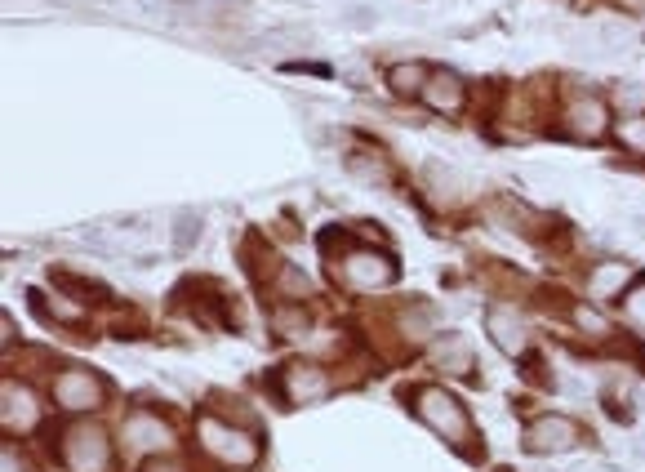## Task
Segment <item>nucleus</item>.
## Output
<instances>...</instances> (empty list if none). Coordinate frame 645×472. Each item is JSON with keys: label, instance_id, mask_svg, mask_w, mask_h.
Segmentation results:
<instances>
[{"label": "nucleus", "instance_id": "nucleus-6", "mask_svg": "<svg viewBox=\"0 0 645 472\" xmlns=\"http://www.w3.org/2000/svg\"><path fill=\"white\" fill-rule=\"evenodd\" d=\"M574 446H579V428L565 415H543L525 428V450H534V455H565Z\"/></svg>", "mask_w": 645, "mask_h": 472}, {"label": "nucleus", "instance_id": "nucleus-21", "mask_svg": "<svg viewBox=\"0 0 645 472\" xmlns=\"http://www.w3.org/2000/svg\"><path fill=\"white\" fill-rule=\"evenodd\" d=\"M58 285H63L67 294H76V299H107V285H98V281H72L63 268H58Z\"/></svg>", "mask_w": 645, "mask_h": 472}, {"label": "nucleus", "instance_id": "nucleus-29", "mask_svg": "<svg viewBox=\"0 0 645 472\" xmlns=\"http://www.w3.org/2000/svg\"><path fill=\"white\" fill-rule=\"evenodd\" d=\"M574 321H579L583 330H592V334H605L610 326H605V317H597V312H588V308H574Z\"/></svg>", "mask_w": 645, "mask_h": 472}, {"label": "nucleus", "instance_id": "nucleus-5", "mask_svg": "<svg viewBox=\"0 0 645 472\" xmlns=\"http://www.w3.org/2000/svg\"><path fill=\"white\" fill-rule=\"evenodd\" d=\"M54 401L72 415H89V410L103 406V383H98L89 370H63L54 379Z\"/></svg>", "mask_w": 645, "mask_h": 472}, {"label": "nucleus", "instance_id": "nucleus-11", "mask_svg": "<svg viewBox=\"0 0 645 472\" xmlns=\"http://www.w3.org/2000/svg\"><path fill=\"white\" fill-rule=\"evenodd\" d=\"M463 94H468V85H463V76L450 72V67H436L428 76V85H423V98H428V107H436V112H459Z\"/></svg>", "mask_w": 645, "mask_h": 472}, {"label": "nucleus", "instance_id": "nucleus-33", "mask_svg": "<svg viewBox=\"0 0 645 472\" xmlns=\"http://www.w3.org/2000/svg\"><path fill=\"white\" fill-rule=\"evenodd\" d=\"M637 459H645V437L637 441Z\"/></svg>", "mask_w": 645, "mask_h": 472}, {"label": "nucleus", "instance_id": "nucleus-16", "mask_svg": "<svg viewBox=\"0 0 645 472\" xmlns=\"http://www.w3.org/2000/svg\"><path fill=\"white\" fill-rule=\"evenodd\" d=\"M201 241V210H178L174 214V250H192Z\"/></svg>", "mask_w": 645, "mask_h": 472}, {"label": "nucleus", "instance_id": "nucleus-3", "mask_svg": "<svg viewBox=\"0 0 645 472\" xmlns=\"http://www.w3.org/2000/svg\"><path fill=\"white\" fill-rule=\"evenodd\" d=\"M272 388L281 392V401H290V406H312V401H321L325 392H330V375H325L316 361H290L285 370L272 375Z\"/></svg>", "mask_w": 645, "mask_h": 472}, {"label": "nucleus", "instance_id": "nucleus-22", "mask_svg": "<svg viewBox=\"0 0 645 472\" xmlns=\"http://www.w3.org/2000/svg\"><path fill=\"white\" fill-rule=\"evenodd\" d=\"M347 174H352V179H361V183H374V188L387 183V174L379 170V161H370V156H352V161H347Z\"/></svg>", "mask_w": 645, "mask_h": 472}, {"label": "nucleus", "instance_id": "nucleus-31", "mask_svg": "<svg viewBox=\"0 0 645 472\" xmlns=\"http://www.w3.org/2000/svg\"><path fill=\"white\" fill-rule=\"evenodd\" d=\"M143 472H183V468H178V464H165V459H156V464H147Z\"/></svg>", "mask_w": 645, "mask_h": 472}, {"label": "nucleus", "instance_id": "nucleus-17", "mask_svg": "<svg viewBox=\"0 0 645 472\" xmlns=\"http://www.w3.org/2000/svg\"><path fill=\"white\" fill-rule=\"evenodd\" d=\"M428 76H432V72H423L419 63H401V67H392V90H396V94H423Z\"/></svg>", "mask_w": 645, "mask_h": 472}, {"label": "nucleus", "instance_id": "nucleus-4", "mask_svg": "<svg viewBox=\"0 0 645 472\" xmlns=\"http://www.w3.org/2000/svg\"><path fill=\"white\" fill-rule=\"evenodd\" d=\"M63 464L72 472H107V437L94 424H76L63 437Z\"/></svg>", "mask_w": 645, "mask_h": 472}, {"label": "nucleus", "instance_id": "nucleus-1", "mask_svg": "<svg viewBox=\"0 0 645 472\" xmlns=\"http://www.w3.org/2000/svg\"><path fill=\"white\" fill-rule=\"evenodd\" d=\"M414 415L428 424L436 437H445L450 446H468L472 441V419L463 410V401L445 388H419L414 392Z\"/></svg>", "mask_w": 645, "mask_h": 472}, {"label": "nucleus", "instance_id": "nucleus-23", "mask_svg": "<svg viewBox=\"0 0 645 472\" xmlns=\"http://www.w3.org/2000/svg\"><path fill=\"white\" fill-rule=\"evenodd\" d=\"M312 290L316 285H312V277H307L303 268H281V294H290V299L299 294L303 299V294H312Z\"/></svg>", "mask_w": 645, "mask_h": 472}, {"label": "nucleus", "instance_id": "nucleus-2", "mask_svg": "<svg viewBox=\"0 0 645 472\" xmlns=\"http://www.w3.org/2000/svg\"><path fill=\"white\" fill-rule=\"evenodd\" d=\"M196 432H201V446L227 468H250L258 459V441L250 437V432L223 424V419H214V415H205L201 424H196Z\"/></svg>", "mask_w": 645, "mask_h": 472}, {"label": "nucleus", "instance_id": "nucleus-32", "mask_svg": "<svg viewBox=\"0 0 645 472\" xmlns=\"http://www.w3.org/2000/svg\"><path fill=\"white\" fill-rule=\"evenodd\" d=\"M49 5H58V9H72V5H81V0H49Z\"/></svg>", "mask_w": 645, "mask_h": 472}, {"label": "nucleus", "instance_id": "nucleus-15", "mask_svg": "<svg viewBox=\"0 0 645 472\" xmlns=\"http://www.w3.org/2000/svg\"><path fill=\"white\" fill-rule=\"evenodd\" d=\"M258 45L267 49H294V45H312V32L307 27H267V32H258Z\"/></svg>", "mask_w": 645, "mask_h": 472}, {"label": "nucleus", "instance_id": "nucleus-18", "mask_svg": "<svg viewBox=\"0 0 645 472\" xmlns=\"http://www.w3.org/2000/svg\"><path fill=\"white\" fill-rule=\"evenodd\" d=\"M423 179H428V188L436 196H454V192H459V174H454L445 161H428V165H423Z\"/></svg>", "mask_w": 645, "mask_h": 472}, {"label": "nucleus", "instance_id": "nucleus-19", "mask_svg": "<svg viewBox=\"0 0 645 472\" xmlns=\"http://www.w3.org/2000/svg\"><path fill=\"white\" fill-rule=\"evenodd\" d=\"M272 330L281 334V339L307 334V312H303V308H276V312H272Z\"/></svg>", "mask_w": 645, "mask_h": 472}, {"label": "nucleus", "instance_id": "nucleus-7", "mask_svg": "<svg viewBox=\"0 0 645 472\" xmlns=\"http://www.w3.org/2000/svg\"><path fill=\"white\" fill-rule=\"evenodd\" d=\"M339 277L352 285V290H379V285H387L396 277V263L387 259V254H347V259L339 263Z\"/></svg>", "mask_w": 645, "mask_h": 472}, {"label": "nucleus", "instance_id": "nucleus-24", "mask_svg": "<svg viewBox=\"0 0 645 472\" xmlns=\"http://www.w3.org/2000/svg\"><path fill=\"white\" fill-rule=\"evenodd\" d=\"M494 223H512V228H525V223H530V210H525L521 201H512V196H508V201H503L499 210H494Z\"/></svg>", "mask_w": 645, "mask_h": 472}, {"label": "nucleus", "instance_id": "nucleus-30", "mask_svg": "<svg viewBox=\"0 0 645 472\" xmlns=\"http://www.w3.org/2000/svg\"><path fill=\"white\" fill-rule=\"evenodd\" d=\"M619 103H623V107H641V103H645V85H623V90H619Z\"/></svg>", "mask_w": 645, "mask_h": 472}, {"label": "nucleus", "instance_id": "nucleus-28", "mask_svg": "<svg viewBox=\"0 0 645 472\" xmlns=\"http://www.w3.org/2000/svg\"><path fill=\"white\" fill-rule=\"evenodd\" d=\"M623 308H628V317L637 321V326L645 330V285H637V290L628 294V303H623Z\"/></svg>", "mask_w": 645, "mask_h": 472}, {"label": "nucleus", "instance_id": "nucleus-12", "mask_svg": "<svg viewBox=\"0 0 645 472\" xmlns=\"http://www.w3.org/2000/svg\"><path fill=\"white\" fill-rule=\"evenodd\" d=\"M570 130L579 134V139H601V134L610 130V112H605L601 98H574V107H570Z\"/></svg>", "mask_w": 645, "mask_h": 472}, {"label": "nucleus", "instance_id": "nucleus-13", "mask_svg": "<svg viewBox=\"0 0 645 472\" xmlns=\"http://www.w3.org/2000/svg\"><path fill=\"white\" fill-rule=\"evenodd\" d=\"M432 361H436V370H445V375H472V348L459 339V334L432 339Z\"/></svg>", "mask_w": 645, "mask_h": 472}, {"label": "nucleus", "instance_id": "nucleus-26", "mask_svg": "<svg viewBox=\"0 0 645 472\" xmlns=\"http://www.w3.org/2000/svg\"><path fill=\"white\" fill-rule=\"evenodd\" d=\"M597 41H601L605 49H623V45L632 41V36H628V27H619V23H601V27H597Z\"/></svg>", "mask_w": 645, "mask_h": 472}, {"label": "nucleus", "instance_id": "nucleus-27", "mask_svg": "<svg viewBox=\"0 0 645 472\" xmlns=\"http://www.w3.org/2000/svg\"><path fill=\"white\" fill-rule=\"evenodd\" d=\"M343 18L352 27H374V23H379V9H374V5H347Z\"/></svg>", "mask_w": 645, "mask_h": 472}, {"label": "nucleus", "instance_id": "nucleus-25", "mask_svg": "<svg viewBox=\"0 0 645 472\" xmlns=\"http://www.w3.org/2000/svg\"><path fill=\"white\" fill-rule=\"evenodd\" d=\"M401 326H405V334H428V330H432V308H410V312H401Z\"/></svg>", "mask_w": 645, "mask_h": 472}, {"label": "nucleus", "instance_id": "nucleus-10", "mask_svg": "<svg viewBox=\"0 0 645 472\" xmlns=\"http://www.w3.org/2000/svg\"><path fill=\"white\" fill-rule=\"evenodd\" d=\"M485 334H490L503 352H521L525 348V317L516 308H508V303H499V308L485 312Z\"/></svg>", "mask_w": 645, "mask_h": 472}, {"label": "nucleus", "instance_id": "nucleus-8", "mask_svg": "<svg viewBox=\"0 0 645 472\" xmlns=\"http://www.w3.org/2000/svg\"><path fill=\"white\" fill-rule=\"evenodd\" d=\"M121 446L138 450V455H147V450H170L174 432H170L165 419H156V415H129L121 424Z\"/></svg>", "mask_w": 645, "mask_h": 472}, {"label": "nucleus", "instance_id": "nucleus-9", "mask_svg": "<svg viewBox=\"0 0 645 472\" xmlns=\"http://www.w3.org/2000/svg\"><path fill=\"white\" fill-rule=\"evenodd\" d=\"M0 410H5V428L9 432H32L36 419H41V401H36V392L23 388V383H5V392H0Z\"/></svg>", "mask_w": 645, "mask_h": 472}, {"label": "nucleus", "instance_id": "nucleus-14", "mask_svg": "<svg viewBox=\"0 0 645 472\" xmlns=\"http://www.w3.org/2000/svg\"><path fill=\"white\" fill-rule=\"evenodd\" d=\"M628 281H632V268L628 263H597V268H592V294H597V299H614V294H623L628 290Z\"/></svg>", "mask_w": 645, "mask_h": 472}, {"label": "nucleus", "instance_id": "nucleus-20", "mask_svg": "<svg viewBox=\"0 0 645 472\" xmlns=\"http://www.w3.org/2000/svg\"><path fill=\"white\" fill-rule=\"evenodd\" d=\"M619 143L628 147V152H637V156H645V112H632L628 121L619 125Z\"/></svg>", "mask_w": 645, "mask_h": 472}]
</instances>
